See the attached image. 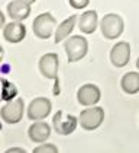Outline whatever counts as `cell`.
<instances>
[{
	"mask_svg": "<svg viewBox=\"0 0 139 153\" xmlns=\"http://www.w3.org/2000/svg\"><path fill=\"white\" fill-rule=\"evenodd\" d=\"M64 50L68 63H77L89 53V41L83 35H71L64 42Z\"/></svg>",
	"mask_w": 139,
	"mask_h": 153,
	"instance_id": "6da1fadb",
	"label": "cell"
},
{
	"mask_svg": "<svg viewBox=\"0 0 139 153\" xmlns=\"http://www.w3.org/2000/svg\"><path fill=\"white\" fill-rule=\"evenodd\" d=\"M100 31L106 39H116L123 34L125 31V22L120 15L116 13H107L100 21Z\"/></svg>",
	"mask_w": 139,
	"mask_h": 153,
	"instance_id": "7a4b0ae2",
	"label": "cell"
},
{
	"mask_svg": "<svg viewBox=\"0 0 139 153\" xmlns=\"http://www.w3.org/2000/svg\"><path fill=\"white\" fill-rule=\"evenodd\" d=\"M104 121V111L102 106L93 105L89 106L86 109H83L80 112V117H78V123H80V127L86 131H93V130H97Z\"/></svg>",
	"mask_w": 139,
	"mask_h": 153,
	"instance_id": "3957f363",
	"label": "cell"
},
{
	"mask_svg": "<svg viewBox=\"0 0 139 153\" xmlns=\"http://www.w3.org/2000/svg\"><path fill=\"white\" fill-rule=\"evenodd\" d=\"M55 26H57V21L52 16V13L45 12L38 15L34 19L32 31L35 36H38L39 39H48L52 36V34H55Z\"/></svg>",
	"mask_w": 139,
	"mask_h": 153,
	"instance_id": "277c9868",
	"label": "cell"
},
{
	"mask_svg": "<svg viewBox=\"0 0 139 153\" xmlns=\"http://www.w3.org/2000/svg\"><path fill=\"white\" fill-rule=\"evenodd\" d=\"M78 118L71 114H65L64 111H57V114L52 117V127L61 136H70L74 133V130L78 126Z\"/></svg>",
	"mask_w": 139,
	"mask_h": 153,
	"instance_id": "5b68a950",
	"label": "cell"
},
{
	"mask_svg": "<svg viewBox=\"0 0 139 153\" xmlns=\"http://www.w3.org/2000/svg\"><path fill=\"white\" fill-rule=\"evenodd\" d=\"M23 111H25V102L22 98H18L15 101H9L7 104L1 106L0 115L6 124H18L22 121Z\"/></svg>",
	"mask_w": 139,
	"mask_h": 153,
	"instance_id": "8992f818",
	"label": "cell"
},
{
	"mask_svg": "<svg viewBox=\"0 0 139 153\" xmlns=\"http://www.w3.org/2000/svg\"><path fill=\"white\" fill-rule=\"evenodd\" d=\"M52 111V104L48 98L38 96L32 99V102L28 106V118L31 121H41L45 120Z\"/></svg>",
	"mask_w": 139,
	"mask_h": 153,
	"instance_id": "52a82bcc",
	"label": "cell"
},
{
	"mask_svg": "<svg viewBox=\"0 0 139 153\" xmlns=\"http://www.w3.org/2000/svg\"><path fill=\"white\" fill-rule=\"evenodd\" d=\"M102 99V92L97 85L86 83L77 91V101L83 106H93L99 104Z\"/></svg>",
	"mask_w": 139,
	"mask_h": 153,
	"instance_id": "ba28073f",
	"label": "cell"
},
{
	"mask_svg": "<svg viewBox=\"0 0 139 153\" xmlns=\"http://www.w3.org/2000/svg\"><path fill=\"white\" fill-rule=\"evenodd\" d=\"M58 64H59L58 54L46 53L39 59L38 67H39V71L44 77L49 79V80H55V79H58Z\"/></svg>",
	"mask_w": 139,
	"mask_h": 153,
	"instance_id": "9c48e42d",
	"label": "cell"
},
{
	"mask_svg": "<svg viewBox=\"0 0 139 153\" xmlns=\"http://www.w3.org/2000/svg\"><path fill=\"white\" fill-rule=\"evenodd\" d=\"M109 57H110V63L115 67H117V69L125 67L130 60V45H129V42L120 41V42L115 44L110 50Z\"/></svg>",
	"mask_w": 139,
	"mask_h": 153,
	"instance_id": "30bf717a",
	"label": "cell"
},
{
	"mask_svg": "<svg viewBox=\"0 0 139 153\" xmlns=\"http://www.w3.org/2000/svg\"><path fill=\"white\" fill-rule=\"evenodd\" d=\"M26 36V26L22 21H13L3 26V38L10 44H19Z\"/></svg>",
	"mask_w": 139,
	"mask_h": 153,
	"instance_id": "8fae6325",
	"label": "cell"
},
{
	"mask_svg": "<svg viewBox=\"0 0 139 153\" xmlns=\"http://www.w3.org/2000/svg\"><path fill=\"white\" fill-rule=\"evenodd\" d=\"M28 136L34 143H45L51 136V126L45 121H34V124L28 130Z\"/></svg>",
	"mask_w": 139,
	"mask_h": 153,
	"instance_id": "7c38bea8",
	"label": "cell"
},
{
	"mask_svg": "<svg viewBox=\"0 0 139 153\" xmlns=\"http://www.w3.org/2000/svg\"><path fill=\"white\" fill-rule=\"evenodd\" d=\"M6 9L12 21H25L31 15V4L20 0H12Z\"/></svg>",
	"mask_w": 139,
	"mask_h": 153,
	"instance_id": "4fadbf2b",
	"label": "cell"
},
{
	"mask_svg": "<svg viewBox=\"0 0 139 153\" xmlns=\"http://www.w3.org/2000/svg\"><path fill=\"white\" fill-rule=\"evenodd\" d=\"M77 21H78V16L77 15H71L70 18L64 19L61 24L58 25L57 29H55V34H54L55 35V38H54L55 44H59V42L65 41L70 36V34H72V29H74V26L77 24Z\"/></svg>",
	"mask_w": 139,
	"mask_h": 153,
	"instance_id": "5bb4252c",
	"label": "cell"
},
{
	"mask_svg": "<svg viewBox=\"0 0 139 153\" xmlns=\"http://www.w3.org/2000/svg\"><path fill=\"white\" fill-rule=\"evenodd\" d=\"M99 25V16L96 10H86L81 13L80 19H78V29L83 34H93L97 29Z\"/></svg>",
	"mask_w": 139,
	"mask_h": 153,
	"instance_id": "9a60e30c",
	"label": "cell"
},
{
	"mask_svg": "<svg viewBox=\"0 0 139 153\" xmlns=\"http://www.w3.org/2000/svg\"><path fill=\"white\" fill-rule=\"evenodd\" d=\"M122 91L127 95H135L139 92V73L138 71H129L122 76L120 80Z\"/></svg>",
	"mask_w": 139,
	"mask_h": 153,
	"instance_id": "2e32d148",
	"label": "cell"
},
{
	"mask_svg": "<svg viewBox=\"0 0 139 153\" xmlns=\"http://www.w3.org/2000/svg\"><path fill=\"white\" fill-rule=\"evenodd\" d=\"M34 153H58V147L52 143H41V146L34 149Z\"/></svg>",
	"mask_w": 139,
	"mask_h": 153,
	"instance_id": "e0dca14e",
	"label": "cell"
},
{
	"mask_svg": "<svg viewBox=\"0 0 139 153\" xmlns=\"http://www.w3.org/2000/svg\"><path fill=\"white\" fill-rule=\"evenodd\" d=\"M70 6L72 9H77V10H81V9H86L90 3V0H68Z\"/></svg>",
	"mask_w": 139,
	"mask_h": 153,
	"instance_id": "ac0fdd59",
	"label": "cell"
},
{
	"mask_svg": "<svg viewBox=\"0 0 139 153\" xmlns=\"http://www.w3.org/2000/svg\"><path fill=\"white\" fill-rule=\"evenodd\" d=\"M6 153H26V150L23 147H10L6 150Z\"/></svg>",
	"mask_w": 139,
	"mask_h": 153,
	"instance_id": "d6986e66",
	"label": "cell"
},
{
	"mask_svg": "<svg viewBox=\"0 0 139 153\" xmlns=\"http://www.w3.org/2000/svg\"><path fill=\"white\" fill-rule=\"evenodd\" d=\"M6 25V18H4V15L1 13V26H4Z\"/></svg>",
	"mask_w": 139,
	"mask_h": 153,
	"instance_id": "ffe728a7",
	"label": "cell"
},
{
	"mask_svg": "<svg viewBox=\"0 0 139 153\" xmlns=\"http://www.w3.org/2000/svg\"><path fill=\"white\" fill-rule=\"evenodd\" d=\"M20 1H25V3H28V4H34L36 0H20Z\"/></svg>",
	"mask_w": 139,
	"mask_h": 153,
	"instance_id": "44dd1931",
	"label": "cell"
},
{
	"mask_svg": "<svg viewBox=\"0 0 139 153\" xmlns=\"http://www.w3.org/2000/svg\"><path fill=\"white\" fill-rule=\"evenodd\" d=\"M136 67H138V70H139V57H138V60H136Z\"/></svg>",
	"mask_w": 139,
	"mask_h": 153,
	"instance_id": "7402d4cb",
	"label": "cell"
}]
</instances>
